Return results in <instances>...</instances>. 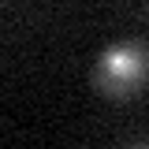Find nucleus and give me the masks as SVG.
<instances>
[{
	"label": "nucleus",
	"mask_w": 149,
	"mask_h": 149,
	"mask_svg": "<svg viewBox=\"0 0 149 149\" xmlns=\"http://www.w3.org/2000/svg\"><path fill=\"white\" fill-rule=\"evenodd\" d=\"M149 78V45L146 41H116L97 56L93 86L108 101H130L138 97Z\"/></svg>",
	"instance_id": "1"
}]
</instances>
